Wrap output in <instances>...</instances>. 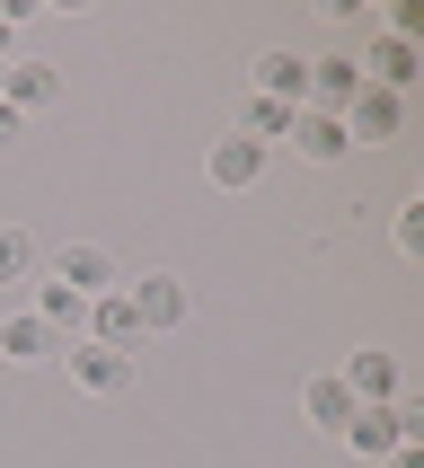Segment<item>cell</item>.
<instances>
[{"instance_id":"6da1fadb","label":"cell","mask_w":424,"mask_h":468,"mask_svg":"<svg viewBox=\"0 0 424 468\" xmlns=\"http://www.w3.org/2000/svg\"><path fill=\"white\" fill-rule=\"evenodd\" d=\"M53 363L71 371V389H80V398H124L132 380H142V354H115V345H89V336H71Z\"/></svg>"},{"instance_id":"7a4b0ae2","label":"cell","mask_w":424,"mask_h":468,"mask_svg":"<svg viewBox=\"0 0 424 468\" xmlns=\"http://www.w3.org/2000/svg\"><path fill=\"white\" fill-rule=\"evenodd\" d=\"M354 460H389L398 442H424V416L407 407V398H389V407H354V424L336 433Z\"/></svg>"},{"instance_id":"3957f363","label":"cell","mask_w":424,"mask_h":468,"mask_svg":"<svg viewBox=\"0 0 424 468\" xmlns=\"http://www.w3.org/2000/svg\"><path fill=\"white\" fill-rule=\"evenodd\" d=\"M132 310H142V336H177L186 318H195V292H186V274H168V265H151V274H124Z\"/></svg>"},{"instance_id":"277c9868","label":"cell","mask_w":424,"mask_h":468,"mask_svg":"<svg viewBox=\"0 0 424 468\" xmlns=\"http://www.w3.org/2000/svg\"><path fill=\"white\" fill-rule=\"evenodd\" d=\"M398 133H407V98H389V89H354V106H344V142L354 151H389Z\"/></svg>"},{"instance_id":"5b68a950","label":"cell","mask_w":424,"mask_h":468,"mask_svg":"<svg viewBox=\"0 0 424 468\" xmlns=\"http://www.w3.org/2000/svg\"><path fill=\"white\" fill-rule=\"evenodd\" d=\"M53 283H71L80 301H106V292L124 283V265H115V248L80 239V248H62V257H53Z\"/></svg>"},{"instance_id":"8992f818","label":"cell","mask_w":424,"mask_h":468,"mask_svg":"<svg viewBox=\"0 0 424 468\" xmlns=\"http://www.w3.org/2000/svg\"><path fill=\"white\" fill-rule=\"evenodd\" d=\"M336 380L354 389V407H389V398H407V371H398V354H389V345H363V354H354Z\"/></svg>"},{"instance_id":"52a82bcc","label":"cell","mask_w":424,"mask_h":468,"mask_svg":"<svg viewBox=\"0 0 424 468\" xmlns=\"http://www.w3.org/2000/svg\"><path fill=\"white\" fill-rule=\"evenodd\" d=\"M62 98V71L36 62V53H9V71H0V106H18V115H45Z\"/></svg>"},{"instance_id":"ba28073f","label":"cell","mask_w":424,"mask_h":468,"mask_svg":"<svg viewBox=\"0 0 424 468\" xmlns=\"http://www.w3.org/2000/svg\"><path fill=\"white\" fill-rule=\"evenodd\" d=\"M265 159H274V151H257L248 133H221V142H212V151H204V177L221 186V195H248V186L265 177Z\"/></svg>"},{"instance_id":"9c48e42d","label":"cell","mask_w":424,"mask_h":468,"mask_svg":"<svg viewBox=\"0 0 424 468\" xmlns=\"http://www.w3.org/2000/svg\"><path fill=\"white\" fill-rule=\"evenodd\" d=\"M257 98H274V106H310V53H292V45H274V53H257Z\"/></svg>"},{"instance_id":"30bf717a","label":"cell","mask_w":424,"mask_h":468,"mask_svg":"<svg viewBox=\"0 0 424 468\" xmlns=\"http://www.w3.org/2000/svg\"><path fill=\"white\" fill-rule=\"evenodd\" d=\"M89 345H115V354H142V345H151V336H142V310H132V292H124V283L106 292V301H89Z\"/></svg>"},{"instance_id":"8fae6325","label":"cell","mask_w":424,"mask_h":468,"mask_svg":"<svg viewBox=\"0 0 424 468\" xmlns=\"http://www.w3.org/2000/svg\"><path fill=\"white\" fill-rule=\"evenodd\" d=\"M354 71H363L371 89H389V98H407V80H416V45L380 27V36H371V53H363V62H354Z\"/></svg>"},{"instance_id":"7c38bea8","label":"cell","mask_w":424,"mask_h":468,"mask_svg":"<svg viewBox=\"0 0 424 468\" xmlns=\"http://www.w3.org/2000/svg\"><path fill=\"white\" fill-rule=\"evenodd\" d=\"M53 354H62V336H53L36 310H9V318H0V363L26 371V363H53Z\"/></svg>"},{"instance_id":"4fadbf2b","label":"cell","mask_w":424,"mask_h":468,"mask_svg":"<svg viewBox=\"0 0 424 468\" xmlns=\"http://www.w3.org/2000/svg\"><path fill=\"white\" fill-rule=\"evenodd\" d=\"M292 151L310 159V168H336V159L354 151V142H344V115H318V106H301V115H292Z\"/></svg>"},{"instance_id":"5bb4252c","label":"cell","mask_w":424,"mask_h":468,"mask_svg":"<svg viewBox=\"0 0 424 468\" xmlns=\"http://www.w3.org/2000/svg\"><path fill=\"white\" fill-rule=\"evenodd\" d=\"M354 89H363L354 53H310V106H318V115H344V106H354Z\"/></svg>"},{"instance_id":"9a60e30c","label":"cell","mask_w":424,"mask_h":468,"mask_svg":"<svg viewBox=\"0 0 424 468\" xmlns=\"http://www.w3.org/2000/svg\"><path fill=\"white\" fill-rule=\"evenodd\" d=\"M301 416H310L318 433H344V424H354V389H344L336 371H310V380H301Z\"/></svg>"},{"instance_id":"2e32d148","label":"cell","mask_w":424,"mask_h":468,"mask_svg":"<svg viewBox=\"0 0 424 468\" xmlns=\"http://www.w3.org/2000/svg\"><path fill=\"white\" fill-rule=\"evenodd\" d=\"M36 318H45L62 345H71V336H89V301H80L71 283H36Z\"/></svg>"},{"instance_id":"e0dca14e","label":"cell","mask_w":424,"mask_h":468,"mask_svg":"<svg viewBox=\"0 0 424 468\" xmlns=\"http://www.w3.org/2000/svg\"><path fill=\"white\" fill-rule=\"evenodd\" d=\"M238 133H248L257 151H274V142H292V106H274V98H248V115H238Z\"/></svg>"},{"instance_id":"ac0fdd59","label":"cell","mask_w":424,"mask_h":468,"mask_svg":"<svg viewBox=\"0 0 424 468\" xmlns=\"http://www.w3.org/2000/svg\"><path fill=\"white\" fill-rule=\"evenodd\" d=\"M26 274H36V239L0 221V283H26Z\"/></svg>"},{"instance_id":"d6986e66","label":"cell","mask_w":424,"mask_h":468,"mask_svg":"<svg viewBox=\"0 0 424 468\" xmlns=\"http://www.w3.org/2000/svg\"><path fill=\"white\" fill-rule=\"evenodd\" d=\"M389 239H398V257H424V195H407L389 212Z\"/></svg>"},{"instance_id":"ffe728a7","label":"cell","mask_w":424,"mask_h":468,"mask_svg":"<svg viewBox=\"0 0 424 468\" xmlns=\"http://www.w3.org/2000/svg\"><path fill=\"white\" fill-rule=\"evenodd\" d=\"M18 133H26V115H18V106H0V151H9Z\"/></svg>"},{"instance_id":"44dd1931","label":"cell","mask_w":424,"mask_h":468,"mask_svg":"<svg viewBox=\"0 0 424 468\" xmlns=\"http://www.w3.org/2000/svg\"><path fill=\"white\" fill-rule=\"evenodd\" d=\"M389 468H424V442H398V451H389Z\"/></svg>"},{"instance_id":"7402d4cb","label":"cell","mask_w":424,"mask_h":468,"mask_svg":"<svg viewBox=\"0 0 424 468\" xmlns=\"http://www.w3.org/2000/svg\"><path fill=\"white\" fill-rule=\"evenodd\" d=\"M9 45H18V27H9V18H0V62H9Z\"/></svg>"},{"instance_id":"603a6c76","label":"cell","mask_w":424,"mask_h":468,"mask_svg":"<svg viewBox=\"0 0 424 468\" xmlns=\"http://www.w3.org/2000/svg\"><path fill=\"white\" fill-rule=\"evenodd\" d=\"M0 71H9V62H0Z\"/></svg>"}]
</instances>
